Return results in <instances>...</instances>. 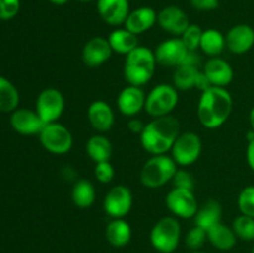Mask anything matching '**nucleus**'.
I'll use <instances>...</instances> for the list:
<instances>
[{
  "mask_svg": "<svg viewBox=\"0 0 254 253\" xmlns=\"http://www.w3.org/2000/svg\"><path fill=\"white\" fill-rule=\"evenodd\" d=\"M180 135V122L178 118L169 116L153 118L145 124L140 134V144L150 155L168 154L174 143Z\"/></svg>",
  "mask_w": 254,
  "mask_h": 253,
  "instance_id": "f257e3e1",
  "label": "nucleus"
},
{
  "mask_svg": "<svg viewBox=\"0 0 254 253\" xmlns=\"http://www.w3.org/2000/svg\"><path fill=\"white\" fill-rule=\"evenodd\" d=\"M233 99L230 92L222 87H210L202 92L197 104L200 123L207 129H217L230 118Z\"/></svg>",
  "mask_w": 254,
  "mask_h": 253,
  "instance_id": "f03ea898",
  "label": "nucleus"
},
{
  "mask_svg": "<svg viewBox=\"0 0 254 253\" xmlns=\"http://www.w3.org/2000/svg\"><path fill=\"white\" fill-rule=\"evenodd\" d=\"M156 64L158 62L153 50L139 45L126 56L123 69L124 78L130 86H145L153 78Z\"/></svg>",
  "mask_w": 254,
  "mask_h": 253,
  "instance_id": "7ed1b4c3",
  "label": "nucleus"
},
{
  "mask_svg": "<svg viewBox=\"0 0 254 253\" xmlns=\"http://www.w3.org/2000/svg\"><path fill=\"white\" fill-rule=\"evenodd\" d=\"M178 164L171 155H151L140 170V183L148 189H159L173 180Z\"/></svg>",
  "mask_w": 254,
  "mask_h": 253,
  "instance_id": "20e7f679",
  "label": "nucleus"
},
{
  "mask_svg": "<svg viewBox=\"0 0 254 253\" xmlns=\"http://www.w3.org/2000/svg\"><path fill=\"white\" fill-rule=\"evenodd\" d=\"M181 226L175 216L161 217L150 231V243L159 253H174L179 247Z\"/></svg>",
  "mask_w": 254,
  "mask_h": 253,
  "instance_id": "39448f33",
  "label": "nucleus"
},
{
  "mask_svg": "<svg viewBox=\"0 0 254 253\" xmlns=\"http://www.w3.org/2000/svg\"><path fill=\"white\" fill-rule=\"evenodd\" d=\"M179 103L178 89L174 84L160 83L154 87L145 99L144 111L151 117L158 118L171 114Z\"/></svg>",
  "mask_w": 254,
  "mask_h": 253,
  "instance_id": "423d86ee",
  "label": "nucleus"
},
{
  "mask_svg": "<svg viewBox=\"0 0 254 253\" xmlns=\"http://www.w3.org/2000/svg\"><path fill=\"white\" fill-rule=\"evenodd\" d=\"M39 140L45 150L55 155L68 153L73 146V136L69 129L59 122L47 123L39 134Z\"/></svg>",
  "mask_w": 254,
  "mask_h": 253,
  "instance_id": "0eeeda50",
  "label": "nucleus"
},
{
  "mask_svg": "<svg viewBox=\"0 0 254 253\" xmlns=\"http://www.w3.org/2000/svg\"><path fill=\"white\" fill-rule=\"evenodd\" d=\"M170 151L171 158L175 160L178 166L185 168L198 160L202 151V141L198 134L193 131L180 133Z\"/></svg>",
  "mask_w": 254,
  "mask_h": 253,
  "instance_id": "6e6552de",
  "label": "nucleus"
},
{
  "mask_svg": "<svg viewBox=\"0 0 254 253\" xmlns=\"http://www.w3.org/2000/svg\"><path fill=\"white\" fill-rule=\"evenodd\" d=\"M35 111L45 122V124L59 122L64 111V94L54 87L42 89L36 98Z\"/></svg>",
  "mask_w": 254,
  "mask_h": 253,
  "instance_id": "1a4fd4ad",
  "label": "nucleus"
},
{
  "mask_svg": "<svg viewBox=\"0 0 254 253\" xmlns=\"http://www.w3.org/2000/svg\"><path fill=\"white\" fill-rule=\"evenodd\" d=\"M168 210L176 218H193L198 210V203L193 191L174 188L165 197Z\"/></svg>",
  "mask_w": 254,
  "mask_h": 253,
  "instance_id": "9d476101",
  "label": "nucleus"
},
{
  "mask_svg": "<svg viewBox=\"0 0 254 253\" xmlns=\"http://www.w3.org/2000/svg\"><path fill=\"white\" fill-rule=\"evenodd\" d=\"M133 206V193L126 185L109 189L103 200V210L111 218H124Z\"/></svg>",
  "mask_w": 254,
  "mask_h": 253,
  "instance_id": "9b49d317",
  "label": "nucleus"
},
{
  "mask_svg": "<svg viewBox=\"0 0 254 253\" xmlns=\"http://www.w3.org/2000/svg\"><path fill=\"white\" fill-rule=\"evenodd\" d=\"M188 47L184 45L180 37H171L164 40L154 50L158 64L164 67H178L185 62L189 55Z\"/></svg>",
  "mask_w": 254,
  "mask_h": 253,
  "instance_id": "f8f14e48",
  "label": "nucleus"
},
{
  "mask_svg": "<svg viewBox=\"0 0 254 253\" xmlns=\"http://www.w3.org/2000/svg\"><path fill=\"white\" fill-rule=\"evenodd\" d=\"M201 57L197 51H190L185 62L178 66L174 72V87L178 91H189L196 88L201 73Z\"/></svg>",
  "mask_w": 254,
  "mask_h": 253,
  "instance_id": "ddd939ff",
  "label": "nucleus"
},
{
  "mask_svg": "<svg viewBox=\"0 0 254 253\" xmlns=\"http://www.w3.org/2000/svg\"><path fill=\"white\" fill-rule=\"evenodd\" d=\"M113 50L107 37L94 36L84 44L82 49V61L89 68H97L112 57Z\"/></svg>",
  "mask_w": 254,
  "mask_h": 253,
  "instance_id": "4468645a",
  "label": "nucleus"
},
{
  "mask_svg": "<svg viewBox=\"0 0 254 253\" xmlns=\"http://www.w3.org/2000/svg\"><path fill=\"white\" fill-rule=\"evenodd\" d=\"M190 24L188 14L176 5H169L158 12V25L174 37H180Z\"/></svg>",
  "mask_w": 254,
  "mask_h": 253,
  "instance_id": "2eb2a0df",
  "label": "nucleus"
},
{
  "mask_svg": "<svg viewBox=\"0 0 254 253\" xmlns=\"http://www.w3.org/2000/svg\"><path fill=\"white\" fill-rule=\"evenodd\" d=\"M9 122L11 128L21 135H39L45 126V122L36 111L27 108H16L11 112Z\"/></svg>",
  "mask_w": 254,
  "mask_h": 253,
  "instance_id": "dca6fc26",
  "label": "nucleus"
},
{
  "mask_svg": "<svg viewBox=\"0 0 254 253\" xmlns=\"http://www.w3.org/2000/svg\"><path fill=\"white\" fill-rule=\"evenodd\" d=\"M97 11L106 24L111 26L124 25L129 12V0H97Z\"/></svg>",
  "mask_w": 254,
  "mask_h": 253,
  "instance_id": "f3484780",
  "label": "nucleus"
},
{
  "mask_svg": "<svg viewBox=\"0 0 254 253\" xmlns=\"http://www.w3.org/2000/svg\"><path fill=\"white\" fill-rule=\"evenodd\" d=\"M226 36V47L235 55H243L254 46V29L251 25L237 24Z\"/></svg>",
  "mask_w": 254,
  "mask_h": 253,
  "instance_id": "a211bd4d",
  "label": "nucleus"
},
{
  "mask_svg": "<svg viewBox=\"0 0 254 253\" xmlns=\"http://www.w3.org/2000/svg\"><path fill=\"white\" fill-rule=\"evenodd\" d=\"M146 94L141 89V87L136 86H128L121 91L117 98V106H118L119 112L123 116L135 117L136 114L140 113L145 107Z\"/></svg>",
  "mask_w": 254,
  "mask_h": 253,
  "instance_id": "6ab92c4d",
  "label": "nucleus"
},
{
  "mask_svg": "<svg viewBox=\"0 0 254 253\" xmlns=\"http://www.w3.org/2000/svg\"><path fill=\"white\" fill-rule=\"evenodd\" d=\"M206 78L212 87H227L232 82L235 72L232 66L221 57H210L202 68Z\"/></svg>",
  "mask_w": 254,
  "mask_h": 253,
  "instance_id": "aec40b11",
  "label": "nucleus"
},
{
  "mask_svg": "<svg viewBox=\"0 0 254 253\" xmlns=\"http://www.w3.org/2000/svg\"><path fill=\"white\" fill-rule=\"evenodd\" d=\"M89 124L98 133H106L114 126V112L104 101H94L89 104L87 111Z\"/></svg>",
  "mask_w": 254,
  "mask_h": 253,
  "instance_id": "412c9836",
  "label": "nucleus"
},
{
  "mask_svg": "<svg viewBox=\"0 0 254 253\" xmlns=\"http://www.w3.org/2000/svg\"><path fill=\"white\" fill-rule=\"evenodd\" d=\"M158 22V12L150 6H140L130 10L124 27L135 35L144 34L149 31Z\"/></svg>",
  "mask_w": 254,
  "mask_h": 253,
  "instance_id": "4be33fe9",
  "label": "nucleus"
},
{
  "mask_svg": "<svg viewBox=\"0 0 254 253\" xmlns=\"http://www.w3.org/2000/svg\"><path fill=\"white\" fill-rule=\"evenodd\" d=\"M237 240L238 238L232 227L222 222L212 226L207 231L208 242L212 245V247H215L218 251H222V252H227V251L235 248Z\"/></svg>",
  "mask_w": 254,
  "mask_h": 253,
  "instance_id": "5701e85b",
  "label": "nucleus"
},
{
  "mask_svg": "<svg viewBox=\"0 0 254 253\" xmlns=\"http://www.w3.org/2000/svg\"><path fill=\"white\" fill-rule=\"evenodd\" d=\"M133 236L130 225L124 218H112L107 225L106 238L111 246L116 248H123L129 245Z\"/></svg>",
  "mask_w": 254,
  "mask_h": 253,
  "instance_id": "b1692460",
  "label": "nucleus"
},
{
  "mask_svg": "<svg viewBox=\"0 0 254 253\" xmlns=\"http://www.w3.org/2000/svg\"><path fill=\"white\" fill-rule=\"evenodd\" d=\"M193 220L196 226L206 231L210 230L212 226L222 222V207L220 202L216 200H207L203 202L202 206H198Z\"/></svg>",
  "mask_w": 254,
  "mask_h": 253,
  "instance_id": "393cba45",
  "label": "nucleus"
},
{
  "mask_svg": "<svg viewBox=\"0 0 254 253\" xmlns=\"http://www.w3.org/2000/svg\"><path fill=\"white\" fill-rule=\"evenodd\" d=\"M109 45L113 52L119 55H128L139 46L138 35L133 34L126 27H117L109 34Z\"/></svg>",
  "mask_w": 254,
  "mask_h": 253,
  "instance_id": "a878e982",
  "label": "nucleus"
},
{
  "mask_svg": "<svg viewBox=\"0 0 254 253\" xmlns=\"http://www.w3.org/2000/svg\"><path fill=\"white\" fill-rule=\"evenodd\" d=\"M86 151L96 164L103 163V161L111 160L113 146H112L111 140L103 134H96L87 140Z\"/></svg>",
  "mask_w": 254,
  "mask_h": 253,
  "instance_id": "bb28decb",
  "label": "nucleus"
},
{
  "mask_svg": "<svg viewBox=\"0 0 254 253\" xmlns=\"http://www.w3.org/2000/svg\"><path fill=\"white\" fill-rule=\"evenodd\" d=\"M71 198L78 208H89L96 201V188L89 180L81 179L72 186Z\"/></svg>",
  "mask_w": 254,
  "mask_h": 253,
  "instance_id": "cd10ccee",
  "label": "nucleus"
},
{
  "mask_svg": "<svg viewBox=\"0 0 254 253\" xmlns=\"http://www.w3.org/2000/svg\"><path fill=\"white\" fill-rule=\"evenodd\" d=\"M226 49V36L217 29L203 30L200 50L210 57H217Z\"/></svg>",
  "mask_w": 254,
  "mask_h": 253,
  "instance_id": "c85d7f7f",
  "label": "nucleus"
},
{
  "mask_svg": "<svg viewBox=\"0 0 254 253\" xmlns=\"http://www.w3.org/2000/svg\"><path fill=\"white\" fill-rule=\"evenodd\" d=\"M20 93L6 77L0 76V113H11L19 108Z\"/></svg>",
  "mask_w": 254,
  "mask_h": 253,
  "instance_id": "c756f323",
  "label": "nucleus"
},
{
  "mask_svg": "<svg viewBox=\"0 0 254 253\" xmlns=\"http://www.w3.org/2000/svg\"><path fill=\"white\" fill-rule=\"evenodd\" d=\"M232 230L242 241H254V217L241 213L233 220Z\"/></svg>",
  "mask_w": 254,
  "mask_h": 253,
  "instance_id": "7c9ffc66",
  "label": "nucleus"
},
{
  "mask_svg": "<svg viewBox=\"0 0 254 253\" xmlns=\"http://www.w3.org/2000/svg\"><path fill=\"white\" fill-rule=\"evenodd\" d=\"M202 32L203 30L196 24H190L188 29L184 31V34L181 35L180 39L183 40L184 45L188 47L189 51H197V50L200 49Z\"/></svg>",
  "mask_w": 254,
  "mask_h": 253,
  "instance_id": "2f4dec72",
  "label": "nucleus"
},
{
  "mask_svg": "<svg viewBox=\"0 0 254 253\" xmlns=\"http://www.w3.org/2000/svg\"><path fill=\"white\" fill-rule=\"evenodd\" d=\"M237 205L242 215L254 217V185L246 186L241 191L237 198Z\"/></svg>",
  "mask_w": 254,
  "mask_h": 253,
  "instance_id": "473e14b6",
  "label": "nucleus"
},
{
  "mask_svg": "<svg viewBox=\"0 0 254 253\" xmlns=\"http://www.w3.org/2000/svg\"><path fill=\"white\" fill-rule=\"evenodd\" d=\"M206 241H207V231L195 225L186 235L185 245L191 251H201Z\"/></svg>",
  "mask_w": 254,
  "mask_h": 253,
  "instance_id": "72a5a7b5",
  "label": "nucleus"
},
{
  "mask_svg": "<svg viewBox=\"0 0 254 253\" xmlns=\"http://www.w3.org/2000/svg\"><path fill=\"white\" fill-rule=\"evenodd\" d=\"M171 181L174 184V188L186 189V190L191 191H193V189H195V180H193L192 174L184 168H178Z\"/></svg>",
  "mask_w": 254,
  "mask_h": 253,
  "instance_id": "f704fd0d",
  "label": "nucleus"
},
{
  "mask_svg": "<svg viewBox=\"0 0 254 253\" xmlns=\"http://www.w3.org/2000/svg\"><path fill=\"white\" fill-rule=\"evenodd\" d=\"M114 174H116V171H114V168L111 164V161L97 163L96 166H94V176L102 184L111 183L114 179Z\"/></svg>",
  "mask_w": 254,
  "mask_h": 253,
  "instance_id": "c9c22d12",
  "label": "nucleus"
},
{
  "mask_svg": "<svg viewBox=\"0 0 254 253\" xmlns=\"http://www.w3.org/2000/svg\"><path fill=\"white\" fill-rule=\"evenodd\" d=\"M20 0H0V20L7 21L19 14Z\"/></svg>",
  "mask_w": 254,
  "mask_h": 253,
  "instance_id": "e433bc0d",
  "label": "nucleus"
},
{
  "mask_svg": "<svg viewBox=\"0 0 254 253\" xmlns=\"http://www.w3.org/2000/svg\"><path fill=\"white\" fill-rule=\"evenodd\" d=\"M190 5L198 11H212L220 5V0H190Z\"/></svg>",
  "mask_w": 254,
  "mask_h": 253,
  "instance_id": "4c0bfd02",
  "label": "nucleus"
},
{
  "mask_svg": "<svg viewBox=\"0 0 254 253\" xmlns=\"http://www.w3.org/2000/svg\"><path fill=\"white\" fill-rule=\"evenodd\" d=\"M145 124L140 121V119L135 118V117H131L128 121V129L134 134H139L140 135L141 131H143Z\"/></svg>",
  "mask_w": 254,
  "mask_h": 253,
  "instance_id": "58836bf2",
  "label": "nucleus"
},
{
  "mask_svg": "<svg viewBox=\"0 0 254 253\" xmlns=\"http://www.w3.org/2000/svg\"><path fill=\"white\" fill-rule=\"evenodd\" d=\"M246 159H247V164L251 170L254 171V138L248 141L247 150H246Z\"/></svg>",
  "mask_w": 254,
  "mask_h": 253,
  "instance_id": "ea45409f",
  "label": "nucleus"
},
{
  "mask_svg": "<svg viewBox=\"0 0 254 253\" xmlns=\"http://www.w3.org/2000/svg\"><path fill=\"white\" fill-rule=\"evenodd\" d=\"M49 1L51 2V4L57 5V6H62V5L67 4V2H68L69 0H49Z\"/></svg>",
  "mask_w": 254,
  "mask_h": 253,
  "instance_id": "a19ab883",
  "label": "nucleus"
},
{
  "mask_svg": "<svg viewBox=\"0 0 254 253\" xmlns=\"http://www.w3.org/2000/svg\"><path fill=\"white\" fill-rule=\"evenodd\" d=\"M250 124H251V128H252V130L254 131V107L250 112Z\"/></svg>",
  "mask_w": 254,
  "mask_h": 253,
  "instance_id": "79ce46f5",
  "label": "nucleus"
},
{
  "mask_svg": "<svg viewBox=\"0 0 254 253\" xmlns=\"http://www.w3.org/2000/svg\"><path fill=\"white\" fill-rule=\"evenodd\" d=\"M79 2H92V1H97V0H77Z\"/></svg>",
  "mask_w": 254,
  "mask_h": 253,
  "instance_id": "37998d69",
  "label": "nucleus"
},
{
  "mask_svg": "<svg viewBox=\"0 0 254 253\" xmlns=\"http://www.w3.org/2000/svg\"><path fill=\"white\" fill-rule=\"evenodd\" d=\"M190 253H206V252H203V251H191Z\"/></svg>",
  "mask_w": 254,
  "mask_h": 253,
  "instance_id": "c03bdc74",
  "label": "nucleus"
},
{
  "mask_svg": "<svg viewBox=\"0 0 254 253\" xmlns=\"http://www.w3.org/2000/svg\"><path fill=\"white\" fill-rule=\"evenodd\" d=\"M251 253H254V245H253V248H252V252Z\"/></svg>",
  "mask_w": 254,
  "mask_h": 253,
  "instance_id": "a18cd8bd",
  "label": "nucleus"
}]
</instances>
